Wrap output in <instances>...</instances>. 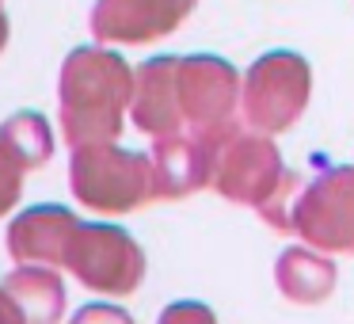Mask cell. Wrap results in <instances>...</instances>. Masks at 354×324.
Segmentation results:
<instances>
[{
	"label": "cell",
	"instance_id": "6da1fadb",
	"mask_svg": "<svg viewBox=\"0 0 354 324\" xmlns=\"http://www.w3.org/2000/svg\"><path fill=\"white\" fill-rule=\"evenodd\" d=\"M57 96L69 145H103L122 134V118L133 103V69L115 50L80 46L65 57Z\"/></svg>",
	"mask_w": 354,
	"mask_h": 324
},
{
	"label": "cell",
	"instance_id": "7a4b0ae2",
	"mask_svg": "<svg viewBox=\"0 0 354 324\" xmlns=\"http://www.w3.org/2000/svg\"><path fill=\"white\" fill-rule=\"evenodd\" d=\"M73 195L100 214H130L153 199V156L118 149L115 141L80 145L69 161Z\"/></svg>",
	"mask_w": 354,
	"mask_h": 324
},
{
	"label": "cell",
	"instance_id": "3957f363",
	"mask_svg": "<svg viewBox=\"0 0 354 324\" xmlns=\"http://www.w3.org/2000/svg\"><path fill=\"white\" fill-rule=\"evenodd\" d=\"M313 88V73L301 54L290 50H270L248 69L240 107L244 123L259 134H282L301 118Z\"/></svg>",
	"mask_w": 354,
	"mask_h": 324
},
{
	"label": "cell",
	"instance_id": "277c9868",
	"mask_svg": "<svg viewBox=\"0 0 354 324\" xmlns=\"http://www.w3.org/2000/svg\"><path fill=\"white\" fill-rule=\"evenodd\" d=\"M65 267L100 294H133L145 278V252L126 229L111 222H77L65 248Z\"/></svg>",
	"mask_w": 354,
	"mask_h": 324
},
{
	"label": "cell",
	"instance_id": "5b68a950",
	"mask_svg": "<svg viewBox=\"0 0 354 324\" xmlns=\"http://www.w3.org/2000/svg\"><path fill=\"white\" fill-rule=\"evenodd\" d=\"M286 164L278 156L274 141L259 130H240L232 126L214 153V176L209 187L225 195V199L240 202V206H255L259 210L270 195L282 187L286 179Z\"/></svg>",
	"mask_w": 354,
	"mask_h": 324
},
{
	"label": "cell",
	"instance_id": "8992f818",
	"mask_svg": "<svg viewBox=\"0 0 354 324\" xmlns=\"http://www.w3.org/2000/svg\"><path fill=\"white\" fill-rule=\"evenodd\" d=\"M293 229L316 252H354V168H324L301 191Z\"/></svg>",
	"mask_w": 354,
	"mask_h": 324
},
{
	"label": "cell",
	"instance_id": "52a82bcc",
	"mask_svg": "<svg viewBox=\"0 0 354 324\" xmlns=\"http://www.w3.org/2000/svg\"><path fill=\"white\" fill-rule=\"evenodd\" d=\"M240 100V77L225 57L194 54L179 65V103L194 134L232 126V111Z\"/></svg>",
	"mask_w": 354,
	"mask_h": 324
},
{
	"label": "cell",
	"instance_id": "ba28073f",
	"mask_svg": "<svg viewBox=\"0 0 354 324\" xmlns=\"http://www.w3.org/2000/svg\"><path fill=\"white\" fill-rule=\"evenodd\" d=\"M232 126L209 130V134L187 130V134H171V138H156V145H153V199H183V195L206 187L209 176H214L217 141Z\"/></svg>",
	"mask_w": 354,
	"mask_h": 324
},
{
	"label": "cell",
	"instance_id": "9c48e42d",
	"mask_svg": "<svg viewBox=\"0 0 354 324\" xmlns=\"http://www.w3.org/2000/svg\"><path fill=\"white\" fill-rule=\"evenodd\" d=\"M194 8V0H95L92 35L100 42H153L171 35Z\"/></svg>",
	"mask_w": 354,
	"mask_h": 324
},
{
	"label": "cell",
	"instance_id": "30bf717a",
	"mask_svg": "<svg viewBox=\"0 0 354 324\" xmlns=\"http://www.w3.org/2000/svg\"><path fill=\"white\" fill-rule=\"evenodd\" d=\"M179 65L183 57H149L133 73V103L130 115L133 126L153 138L183 134V103H179Z\"/></svg>",
	"mask_w": 354,
	"mask_h": 324
},
{
	"label": "cell",
	"instance_id": "8fae6325",
	"mask_svg": "<svg viewBox=\"0 0 354 324\" xmlns=\"http://www.w3.org/2000/svg\"><path fill=\"white\" fill-rule=\"evenodd\" d=\"M50 156H54V134L42 115L19 111L0 126V217L19 202L24 172L42 168Z\"/></svg>",
	"mask_w": 354,
	"mask_h": 324
},
{
	"label": "cell",
	"instance_id": "7c38bea8",
	"mask_svg": "<svg viewBox=\"0 0 354 324\" xmlns=\"http://www.w3.org/2000/svg\"><path fill=\"white\" fill-rule=\"evenodd\" d=\"M80 217L65 206H31L8 225V255L19 263L57 267L65 263V248Z\"/></svg>",
	"mask_w": 354,
	"mask_h": 324
},
{
	"label": "cell",
	"instance_id": "4fadbf2b",
	"mask_svg": "<svg viewBox=\"0 0 354 324\" xmlns=\"http://www.w3.org/2000/svg\"><path fill=\"white\" fill-rule=\"evenodd\" d=\"M274 278L278 290L290 301L313 305V301H324L335 290V263L328 255L313 252V248H286L274 267Z\"/></svg>",
	"mask_w": 354,
	"mask_h": 324
},
{
	"label": "cell",
	"instance_id": "5bb4252c",
	"mask_svg": "<svg viewBox=\"0 0 354 324\" xmlns=\"http://www.w3.org/2000/svg\"><path fill=\"white\" fill-rule=\"evenodd\" d=\"M12 294L19 298V305L27 309L31 324H57L65 313V286L54 275V267H39V263H24L19 271H12L4 278Z\"/></svg>",
	"mask_w": 354,
	"mask_h": 324
},
{
	"label": "cell",
	"instance_id": "9a60e30c",
	"mask_svg": "<svg viewBox=\"0 0 354 324\" xmlns=\"http://www.w3.org/2000/svg\"><path fill=\"white\" fill-rule=\"evenodd\" d=\"M156 324H217V321L202 301H176V305L164 309Z\"/></svg>",
	"mask_w": 354,
	"mask_h": 324
},
{
	"label": "cell",
	"instance_id": "2e32d148",
	"mask_svg": "<svg viewBox=\"0 0 354 324\" xmlns=\"http://www.w3.org/2000/svg\"><path fill=\"white\" fill-rule=\"evenodd\" d=\"M73 324H133L130 313L118 305H84L77 316H73Z\"/></svg>",
	"mask_w": 354,
	"mask_h": 324
},
{
	"label": "cell",
	"instance_id": "e0dca14e",
	"mask_svg": "<svg viewBox=\"0 0 354 324\" xmlns=\"http://www.w3.org/2000/svg\"><path fill=\"white\" fill-rule=\"evenodd\" d=\"M0 324H31L27 309L19 305V298L8 290V286L0 282Z\"/></svg>",
	"mask_w": 354,
	"mask_h": 324
},
{
	"label": "cell",
	"instance_id": "ac0fdd59",
	"mask_svg": "<svg viewBox=\"0 0 354 324\" xmlns=\"http://www.w3.org/2000/svg\"><path fill=\"white\" fill-rule=\"evenodd\" d=\"M4 42H8V19H4V8H0V50H4Z\"/></svg>",
	"mask_w": 354,
	"mask_h": 324
}]
</instances>
